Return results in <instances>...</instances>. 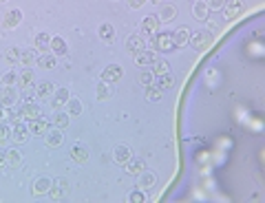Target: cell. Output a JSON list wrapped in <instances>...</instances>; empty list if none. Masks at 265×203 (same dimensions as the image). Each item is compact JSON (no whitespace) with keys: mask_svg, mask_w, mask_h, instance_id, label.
<instances>
[{"mask_svg":"<svg viewBox=\"0 0 265 203\" xmlns=\"http://www.w3.org/2000/svg\"><path fill=\"white\" fill-rule=\"evenodd\" d=\"M150 47H153V51H157V53H170V51H175V42H173V35L170 34H155L153 38H150Z\"/></svg>","mask_w":265,"mask_h":203,"instance_id":"1","label":"cell"},{"mask_svg":"<svg viewBox=\"0 0 265 203\" xmlns=\"http://www.w3.org/2000/svg\"><path fill=\"white\" fill-rule=\"evenodd\" d=\"M246 11V2L243 0H226V5H223V14H226L228 20H234Z\"/></svg>","mask_w":265,"mask_h":203,"instance_id":"2","label":"cell"},{"mask_svg":"<svg viewBox=\"0 0 265 203\" xmlns=\"http://www.w3.org/2000/svg\"><path fill=\"white\" fill-rule=\"evenodd\" d=\"M18 97H20L18 88H16V86H7L5 91L0 93V106H5V108H14L16 104H18Z\"/></svg>","mask_w":265,"mask_h":203,"instance_id":"3","label":"cell"},{"mask_svg":"<svg viewBox=\"0 0 265 203\" xmlns=\"http://www.w3.org/2000/svg\"><path fill=\"white\" fill-rule=\"evenodd\" d=\"M122 75H124V68H122L120 64H108V67L102 71V82H108V84L120 82Z\"/></svg>","mask_w":265,"mask_h":203,"instance_id":"4","label":"cell"},{"mask_svg":"<svg viewBox=\"0 0 265 203\" xmlns=\"http://www.w3.org/2000/svg\"><path fill=\"white\" fill-rule=\"evenodd\" d=\"M29 126L22 124V121H16L14 128H11V141H16V144H27V139H29Z\"/></svg>","mask_w":265,"mask_h":203,"instance_id":"5","label":"cell"},{"mask_svg":"<svg viewBox=\"0 0 265 203\" xmlns=\"http://www.w3.org/2000/svg\"><path fill=\"white\" fill-rule=\"evenodd\" d=\"M51 186H53L51 177H38L34 181V186H31V192H34V197H44V194H49Z\"/></svg>","mask_w":265,"mask_h":203,"instance_id":"6","label":"cell"},{"mask_svg":"<svg viewBox=\"0 0 265 203\" xmlns=\"http://www.w3.org/2000/svg\"><path fill=\"white\" fill-rule=\"evenodd\" d=\"M64 141V135H62V128H49L47 133H44V144H47V148H60Z\"/></svg>","mask_w":265,"mask_h":203,"instance_id":"7","label":"cell"},{"mask_svg":"<svg viewBox=\"0 0 265 203\" xmlns=\"http://www.w3.org/2000/svg\"><path fill=\"white\" fill-rule=\"evenodd\" d=\"M67 190H69V184L64 179H53V186H51V190H49L47 197L53 199V201H60V199H64Z\"/></svg>","mask_w":265,"mask_h":203,"instance_id":"8","label":"cell"},{"mask_svg":"<svg viewBox=\"0 0 265 203\" xmlns=\"http://www.w3.org/2000/svg\"><path fill=\"white\" fill-rule=\"evenodd\" d=\"M133 157V152H130V148L126 144H117L115 148H113V161H115L117 166H126V161Z\"/></svg>","mask_w":265,"mask_h":203,"instance_id":"9","label":"cell"},{"mask_svg":"<svg viewBox=\"0 0 265 203\" xmlns=\"http://www.w3.org/2000/svg\"><path fill=\"white\" fill-rule=\"evenodd\" d=\"M155 60H157V51H153V49H144V51L135 53V64L137 67H150Z\"/></svg>","mask_w":265,"mask_h":203,"instance_id":"10","label":"cell"},{"mask_svg":"<svg viewBox=\"0 0 265 203\" xmlns=\"http://www.w3.org/2000/svg\"><path fill=\"white\" fill-rule=\"evenodd\" d=\"M159 22H161V20H159L157 16H146L144 24H141V34L144 35H155L159 31Z\"/></svg>","mask_w":265,"mask_h":203,"instance_id":"11","label":"cell"},{"mask_svg":"<svg viewBox=\"0 0 265 203\" xmlns=\"http://www.w3.org/2000/svg\"><path fill=\"white\" fill-rule=\"evenodd\" d=\"M49 128H51V124H49V119H44V117H38V119L29 121V133L31 135H44Z\"/></svg>","mask_w":265,"mask_h":203,"instance_id":"12","label":"cell"},{"mask_svg":"<svg viewBox=\"0 0 265 203\" xmlns=\"http://www.w3.org/2000/svg\"><path fill=\"white\" fill-rule=\"evenodd\" d=\"M69 97H71L69 88H55V93H53V111H60L62 106H67Z\"/></svg>","mask_w":265,"mask_h":203,"instance_id":"13","label":"cell"},{"mask_svg":"<svg viewBox=\"0 0 265 203\" xmlns=\"http://www.w3.org/2000/svg\"><path fill=\"white\" fill-rule=\"evenodd\" d=\"M137 177H140V179H137V188H141V190H148V188H153V186L157 184V174L148 172V170L140 172Z\"/></svg>","mask_w":265,"mask_h":203,"instance_id":"14","label":"cell"},{"mask_svg":"<svg viewBox=\"0 0 265 203\" xmlns=\"http://www.w3.org/2000/svg\"><path fill=\"white\" fill-rule=\"evenodd\" d=\"M146 49V42H144V38L141 35H130L128 40H126V51L128 53H140V51H144Z\"/></svg>","mask_w":265,"mask_h":203,"instance_id":"15","label":"cell"},{"mask_svg":"<svg viewBox=\"0 0 265 203\" xmlns=\"http://www.w3.org/2000/svg\"><path fill=\"white\" fill-rule=\"evenodd\" d=\"M20 22H22V11H20V9L7 11V14H5V20H2V24H5L7 29H16Z\"/></svg>","mask_w":265,"mask_h":203,"instance_id":"16","label":"cell"},{"mask_svg":"<svg viewBox=\"0 0 265 203\" xmlns=\"http://www.w3.org/2000/svg\"><path fill=\"white\" fill-rule=\"evenodd\" d=\"M173 42H175V47H186V44H188V40H190V29L188 27H179L177 31H173Z\"/></svg>","mask_w":265,"mask_h":203,"instance_id":"17","label":"cell"},{"mask_svg":"<svg viewBox=\"0 0 265 203\" xmlns=\"http://www.w3.org/2000/svg\"><path fill=\"white\" fill-rule=\"evenodd\" d=\"M22 117H27V119H38V117H42V108L35 104V102H24L22 106Z\"/></svg>","mask_w":265,"mask_h":203,"instance_id":"18","label":"cell"},{"mask_svg":"<svg viewBox=\"0 0 265 203\" xmlns=\"http://www.w3.org/2000/svg\"><path fill=\"white\" fill-rule=\"evenodd\" d=\"M193 16H194V20H208L210 18V9H208V5H206V0H194V5H193Z\"/></svg>","mask_w":265,"mask_h":203,"instance_id":"19","label":"cell"},{"mask_svg":"<svg viewBox=\"0 0 265 203\" xmlns=\"http://www.w3.org/2000/svg\"><path fill=\"white\" fill-rule=\"evenodd\" d=\"M97 35H100V40H104L106 44H111L113 40H115V29H113V24L102 22L100 27H97Z\"/></svg>","mask_w":265,"mask_h":203,"instance_id":"20","label":"cell"},{"mask_svg":"<svg viewBox=\"0 0 265 203\" xmlns=\"http://www.w3.org/2000/svg\"><path fill=\"white\" fill-rule=\"evenodd\" d=\"M124 168L128 170L130 174H140V172H144V170H146V161L140 159V157H130V159L126 161Z\"/></svg>","mask_w":265,"mask_h":203,"instance_id":"21","label":"cell"},{"mask_svg":"<svg viewBox=\"0 0 265 203\" xmlns=\"http://www.w3.org/2000/svg\"><path fill=\"white\" fill-rule=\"evenodd\" d=\"M150 67H153V75H155V78L170 73V62H168V60H164V58H159V55H157V60H155Z\"/></svg>","mask_w":265,"mask_h":203,"instance_id":"22","label":"cell"},{"mask_svg":"<svg viewBox=\"0 0 265 203\" xmlns=\"http://www.w3.org/2000/svg\"><path fill=\"white\" fill-rule=\"evenodd\" d=\"M188 44H193V47H194V49H206V47H208V44H210V35H208V34H206V31H199V34L190 35Z\"/></svg>","mask_w":265,"mask_h":203,"instance_id":"23","label":"cell"},{"mask_svg":"<svg viewBox=\"0 0 265 203\" xmlns=\"http://www.w3.org/2000/svg\"><path fill=\"white\" fill-rule=\"evenodd\" d=\"M49 49H51L53 55H67V42H64L62 38H58V35H53L51 38V44H49Z\"/></svg>","mask_w":265,"mask_h":203,"instance_id":"24","label":"cell"},{"mask_svg":"<svg viewBox=\"0 0 265 203\" xmlns=\"http://www.w3.org/2000/svg\"><path fill=\"white\" fill-rule=\"evenodd\" d=\"M71 159L75 161V164H87L88 161V150L84 148V146H73L71 148Z\"/></svg>","mask_w":265,"mask_h":203,"instance_id":"25","label":"cell"},{"mask_svg":"<svg viewBox=\"0 0 265 203\" xmlns=\"http://www.w3.org/2000/svg\"><path fill=\"white\" fill-rule=\"evenodd\" d=\"M34 82H35V71H31V68H24V71L18 75V86L20 88L34 86Z\"/></svg>","mask_w":265,"mask_h":203,"instance_id":"26","label":"cell"},{"mask_svg":"<svg viewBox=\"0 0 265 203\" xmlns=\"http://www.w3.org/2000/svg\"><path fill=\"white\" fill-rule=\"evenodd\" d=\"M38 67L40 68H55V64H58V55H53V53H42L38 55Z\"/></svg>","mask_w":265,"mask_h":203,"instance_id":"27","label":"cell"},{"mask_svg":"<svg viewBox=\"0 0 265 203\" xmlns=\"http://www.w3.org/2000/svg\"><path fill=\"white\" fill-rule=\"evenodd\" d=\"M157 18L161 20V22H170L173 18H177V7H175V5H161Z\"/></svg>","mask_w":265,"mask_h":203,"instance_id":"28","label":"cell"},{"mask_svg":"<svg viewBox=\"0 0 265 203\" xmlns=\"http://www.w3.org/2000/svg\"><path fill=\"white\" fill-rule=\"evenodd\" d=\"M55 93V84L53 82H40L35 86V97H51Z\"/></svg>","mask_w":265,"mask_h":203,"instance_id":"29","label":"cell"},{"mask_svg":"<svg viewBox=\"0 0 265 203\" xmlns=\"http://www.w3.org/2000/svg\"><path fill=\"white\" fill-rule=\"evenodd\" d=\"M155 86L159 88V91H166V88H173L175 84V78L170 75V73H166V75H159V78H155Z\"/></svg>","mask_w":265,"mask_h":203,"instance_id":"30","label":"cell"},{"mask_svg":"<svg viewBox=\"0 0 265 203\" xmlns=\"http://www.w3.org/2000/svg\"><path fill=\"white\" fill-rule=\"evenodd\" d=\"M5 157H7V166H9V168H18V166L22 164V155L18 152V148L7 150Z\"/></svg>","mask_w":265,"mask_h":203,"instance_id":"31","label":"cell"},{"mask_svg":"<svg viewBox=\"0 0 265 203\" xmlns=\"http://www.w3.org/2000/svg\"><path fill=\"white\" fill-rule=\"evenodd\" d=\"M49 44H51V35L44 34V31H40V34L35 35V49H40V51H47Z\"/></svg>","mask_w":265,"mask_h":203,"instance_id":"32","label":"cell"},{"mask_svg":"<svg viewBox=\"0 0 265 203\" xmlns=\"http://www.w3.org/2000/svg\"><path fill=\"white\" fill-rule=\"evenodd\" d=\"M53 124H55V128H67L69 124H71V115L69 113H55V117H53Z\"/></svg>","mask_w":265,"mask_h":203,"instance_id":"33","label":"cell"},{"mask_svg":"<svg viewBox=\"0 0 265 203\" xmlns=\"http://www.w3.org/2000/svg\"><path fill=\"white\" fill-rule=\"evenodd\" d=\"M20 55H22V51H20L18 47H9L5 51V58H7V62H9V64H18L20 62Z\"/></svg>","mask_w":265,"mask_h":203,"instance_id":"34","label":"cell"},{"mask_svg":"<svg viewBox=\"0 0 265 203\" xmlns=\"http://www.w3.org/2000/svg\"><path fill=\"white\" fill-rule=\"evenodd\" d=\"M67 108H69V115H80L82 113V102L77 100V97H69Z\"/></svg>","mask_w":265,"mask_h":203,"instance_id":"35","label":"cell"},{"mask_svg":"<svg viewBox=\"0 0 265 203\" xmlns=\"http://www.w3.org/2000/svg\"><path fill=\"white\" fill-rule=\"evenodd\" d=\"M111 95H113V91H111V86H108V82H100V84H97V100L104 102V100H108Z\"/></svg>","mask_w":265,"mask_h":203,"instance_id":"36","label":"cell"},{"mask_svg":"<svg viewBox=\"0 0 265 203\" xmlns=\"http://www.w3.org/2000/svg\"><path fill=\"white\" fill-rule=\"evenodd\" d=\"M161 95H164V91H159L155 84H150V86L146 88V100L148 102H159L161 100Z\"/></svg>","mask_w":265,"mask_h":203,"instance_id":"37","label":"cell"},{"mask_svg":"<svg viewBox=\"0 0 265 203\" xmlns=\"http://www.w3.org/2000/svg\"><path fill=\"white\" fill-rule=\"evenodd\" d=\"M146 199H148V197L144 194V190H141V188L133 190V192L128 194V201H130V203H146Z\"/></svg>","mask_w":265,"mask_h":203,"instance_id":"38","label":"cell"},{"mask_svg":"<svg viewBox=\"0 0 265 203\" xmlns=\"http://www.w3.org/2000/svg\"><path fill=\"white\" fill-rule=\"evenodd\" d=\"M7 141H11V128L5 124H0V146H5Z\"/></svg>","mask_w":265,"mask_h":203,"instance_id":"39","label":"cell"},{"mask_svg":"<svg viewBox=\"0 0 265 203\" xmlns=\"http://www.w3.org/2000/svg\"><path fill=\"white\" fill-rule=\"evenodd\" d=\"M137 80H140V84H144V86H150V84L155 82V75H153V71H141Z\"/></svg>","mask_w":265,"mask_h":203,"instance_id":"40","label":"cell"},{"mask_svg":"<svg viewBox=\"0 0 265 203\" xmlns=\"http://www.w3.org/2000/svg\"><path fill=\"white\" fill-rule=\"evenodd\" d=\"M2 84H5V86H14V84H18V73H16V71L5 73V78H2Z\"/></svg>","mask_w":265,"mask_h":203,"instance_id":"41","label":"cell"},{"mask_svg":"<svg viewBox=\"0 0 265 203\" xmlns=\"http://www.w3.org/2000/svg\"><path fill=\"white\" fill-rule=\"evenodd\" d=\"M22 100L24 102H34V97H35V86H27V88H22Z\"/></svg>","mask_w":265,"mask_h":203,"instance_id":"42","label":"cell"},{"mask_svg":"<svg viewBox=\"0 0 265 203\" xmlns=\"http://www.w3.org/2000/svg\"><path fill=\"white\" fill-rule=\"evenodd\" d=\"M206 5L210 11H219L223 9V5H226V0H206Z\"/></svg>","mask_w":265,"mask_h":203,"instance_id":"43","label":"cell"},{"mask_svg":"<svg viewBox=\"0 0 265 203\" xmlns=\"http://www.w3.org/2000/svg\"><path fill=\"white\" fill-rule=\"evenodd\" d=\"M34 60H35V51H22V55H20V62L27 64V67H29Z\"/></svg>","mask_w":265,"mask_h":203,"instance_id":"44","label":"cell"},{"mask_svg":"<svg viewBox=\"0 0 265 203\" xmlns=\"http://www.w3.org/2000/svg\"><path fill=\"white\" fill-rule=\"evenodd\" d=\"M126 2H128L130 9H141V7H144L148 0H126Z\"/></svg>","mask_w":265,"mask_h":203,"instance_id":"45","label":"cell"},{"mask_svg":"<svg viewBox=\"0 0 265 203\" xmlns=\"http://www.w3.org/2000/svg\"><path fill=\"white\" fill-rule=\"evenodd\" d=\"M5 166H7V157H5V152L0 150V168H5Z\"/></svg>","mask_w":265,"mask_h":203,"instance_id":"46","label":"cell"},{"mask_svg":"<svg viewBox=\"0 0 265 203\" xmlns=\"http://www.w3.org/2000/svg\"><path fill=\"white\" fill-rule=\"evenodd\" d=\"M5 115V106H0V117Z\"/></svg>","mask_w":265,"mask_h":203,"instance_id":"47","label":"cell"},{"mask_svg":"<svg viewBox=\"0 0 265 203\" xmlns=\"http://www.w3.org/2000/svg\"><path fill=\"white\" fill-rule=\"evenodd\" d=\"M150 2H157V5H159V0H150Z\"/></svg>","mask_w":265,"mask_h":203,"instance_id":"48","label":"cell"},{"mask_svg":"<svg viewBox=\"0 0 265 203\" xmlns=\"http://www.w3.org/2000/svg\"><path fill=\"white\" fill-rule=\"evenodd\" d=\"M2 2H7V0H0V5H2Z\"/></svg>","mask_w":265,"mask_h":203,"instance_id":"49","label":"cell"}]
</instances>
